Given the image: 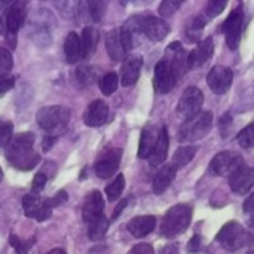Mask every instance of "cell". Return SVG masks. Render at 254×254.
I'll use <instances>...</instances> for the list:
<instances>
[{"label": "cell", "mask_w": 254, "mask_h": 254, "mask_svg": "<svg viewBox=\"0 0 254 254\" xmlns=\"http://www.w3.org/2000/svg\"><path fill=\"white\" fill-rule=\"evenodd\" d=\"M243 22H244V10L243 6L235 7L229 16L226 18V21L223 22V33L226 36V43L229 46V49L235 51L240 46L241 42V33H243Z\"/></svg>", "instance_id": "cell-8"}, {"label": "cell", "mask_w": 254, "mask_h": 254, "mask_svg": "<svg viewBox=\"0 0 254 254\" xmlns=\"http://www.w3.org/2000/svg\"><path fill=\"white\" fill-rule=\"evenodd\" d=\"M204 25H205V19H204L202 16H196V18L192 21V24L188 27V37H189V40H190V42L198 40L199 33L202 31Z\"/></svg>", "instance_id": "cell-36"}, {"label": "cell", "mask_w": 254, "mask_h": 254, "mask_svg": "<svg viewBox=\"0 0 254 254\" xmlns=\"http://www.w3.org/2000/svg\"><path fill=\"white\" fill-rule=\"evenodd\" d=\"M244 165V159L241 155L235 153V152H220L217 153L211 162H210V171L214 176H231L232 173H235L238 168H241Z\"/></svg>", "instance_id": "cell-7"}, {"label": "cell", "mask_w": 254, "mask_h": 254, "mask_svg": "<svg viewBox=\"0 0 254 254\" xmlns=\"http://www.w3.org/2000/svg\"><path fill=\"white\" fill-rule=\"evenodd\" d=\"M109 231V219L100 216L88 223V238L91 241H100Z\"/></svg>", "instance_id": "cell-27"}, {"label": "cell", "mask_w": 254, "mask_h": 254, "mask_svg": "<svg viewBox=\"0 0 254 254\" xmlns=\"http://www.w3.org/2000/svg\"><path fill=\"white\" fill-rule=\"evenodd\" d=\"M88 7H89V12H91V16L94 21H100L106 12V3L104 1H100V0H94V1H89L88 3Z\"/></svg>", "instance_id": "cell-39"}, {"label": "cell", "mask_w": 254, "mask_h": 254, "mask_svg": "<svg viewBox=\"0 0 254 254\" xmlns=\"http://www.w3.org/2000/svg\"><path fill=\"white\" fill-rule=\"evenodd\" d=\"M25 18V3L15 1L6 10V33L7 37H15L18 30L21 28Z\"/></svg>", "instance_id": "cell-16"}, {"label": "cell", "mask_w": 254, "mask_h": 254, "mask_svg": "<svg viewBox=\"0 0 254 254\" xmlns=\"http://www.w3.org/2000/svg\"><path fill=\"white\" fill-rule=\"evenodd\" d=\"M168 149H170V137H168V131L167 128H161V132H159V138L152 150V153L149 155V164L156 167V165H161L162 162H165L167 159V155H168Z\"/></svg>", "instance_id": "cell-22"}, {"label": "cell", "mask_w": 254, "mask_h": 254, "mask_svg": "<svg viewBox=\"0 0 254 254\" xmlns=\"http://www.w3.org/2000/svg\"><path fill=\"white\" fill-rule=\"evenodd\" d=\"M202 104H204L202 91L196 86H189L188 89H185L183 95L180 97V101L177 106V113L185 121H190L201 113Z\"/></svg>", "instance_id": "cell-6"}, {"label": "cell", "mask_w": 254, "mask_h": 254, "mask_svg": "<svg viewBox=\"0 0 254 254\" xmlns=\"http://www.w3.org/2000/svg\"><path fill=\"white\" fill-rule=\"evenodd\" d=\"M196 147L195 146H182L176 150L174 156H173V167L174 168H182L186 167L189 162H192V159L196 155Z\"/></svg>", "instance_id": "cell-28"}, {"label": "cell", "mask_w": 254, "mask_h": 254, "mask_svg": "<svg viewBox=\"0 0 254 254\" xmlns=\"http://www.w3.org/2000/svg\"><path fill=\"white\" fill-rule=\"evenodd\" d=\"M103 210H104V199L100 190H92L89 195H86L82 205V217L86 223L103 216Z\"/></svg>", "instance_id": "cell-17"}, {"label": "cell", "mask_w": 254, "mask_h": 254, "mask_svg": "<svg viewBox=\"0 0 254 254\" xmlns=\"http://www.w3.org/2000/svg\"><path fill=\"white\" fill-rule=\"evenodd\" d=\"M213 127V113L201 112L196 118L190 121H185L180 128L179 138L183 143H193L204 138Z\"/></svg>", "instance_id": "cell-5"}, {"label": "cell", "mask_w": 254, "mask_h": 254, "mask_svg": "<svg viewBox=\"0 0 254 254\" xmlns=\"http://www.w3.org/2000/svg\"><path fill=\"white\" fill-rule=\"evenodd\" d=\"M177 82V77L171 68V65L168 64L167 60H161L156 67H155V79H153V83H155V88L158 92H162V94H167L170 92L174 85Z\"/></svg>", "instance_id": "cell-14"}, {"label": "cell", "mask_w": 254, "mask_h": 254, "mask_svg": "<svg viewBox=\"0 0 254 254\" xmlns=\"http://www.w3.org/2000/svg\"><path fill=\"white\" fill-rule=\"evenodd\" d=\"M244 213H246L247 217H249L250 226H253L254 228V193H252V195L246 199V202H244Z\"/></svg>", "instance_id": "cell-40"}, {"label": "cell", "mask_w": 254, "mask_h": 254, "mask_svg": "<svg viewBox=\"0 0 254 254\" xmlns=\"http://www.w3.org/2000/svg\"><path fill=\"white\" fill-rule=\"evenodd\" d=\"M192 220V208L186 204H179L171 207L164 216L161 225V234L167 238H174L183 234Z\"/></svg>", "instance_id": "cell-2"}, {"label": "cell", "mask_w": 254, "mask_h": 254, "mask_svg": "<svg viewBox=\"0 0 254 254\" xmlns=\"http://www.w3.org/2000/svg\"><path fill=\"white\" fill-rule=\"evenodd\" d=\"M127 202H128V199H124L121 204H119V207H116L115 208V213H113V219H118L119 216H121V213H122V210L127 207Z\"/></svg>", "instance_id": "cell-46"}, {"label": "cell", "mask_w": 254, "mask_h": 254, "mask_svg": "<svg viewBox=\"0 0 254 254\" xmlns=\"http://www.w3.org/2000/svg\"><path fill=\"white\" fill-rule=\"evenodd\" d=\"M64 54L70 64L77 63L82 58V49H80V40L76 33H68L64 42Z\"/></svg>", "instance_id": "cell-26"}, {"label": "cell", "mask_w": 254, "mask_h": 254, "mask_svg": "<svg viewBox=\"0 0 254 254\" xmlns=\"http://www.w3.org/2000/svg\"><path fill=\"white\" fill-rule=\"evenodd\" d=\"M13 83H15V79L13 77H0V97L3 94H6L9 89L13 88Z\"/></svg>", "instance_id": "cell-44"}, {"label": "cell", "mask_w": 254, "mask_h": 254, "mask_svg": "<svg viewBox=\"0 0 254 254\" xmlns=\"http://www.w3.org/2000/svg\"><path fill=\"white\" fill-rule=\"evenodd\" d=\"M199 247H201V237L195 235V237L192 238V241L189 243L188 250H189L190 253H193V252H198V250H199Z\"/></svg>", "instance_id": "cell-45"}, {"label": "cell", "mask_w": 254, "mask_h": 254, "mask_svg": "<svg viewBox=\"0 0 254 254\" xmlns=\"http://www.w3.org/2000/svg\"><path fill=\"white\" fill-rule=\"evenodd\" d=\"M109 118V107L103 100H95L92 101L83 116V121L88 127H101L106 124Z\"/></svg>", "instance_id": "cell-18"}, {"label": "cell", "mask_w": 254, "mask_h": 254, "mask_svg": "<svg viewBox=\"0 0 254 254\" xmlns=\"http://www.w3.org/2000/svg\"><path fill=\"white\" fill-rule=\"evenodd\" d=\"M214 52V42L211 37H207L204 39L202 42H199V45L186 57V64H188V68H196V67H201L202 64H205L211 55Z\"/></svg>", "instance_id": "cell-15"}, {"label": "cell", "mask_w": 254, "mask_h": 254, "mask_svg": "<svg viewBox=\"0 0 254 254\" xmlns=\"http://www.w3.org/2000/svg\"><path fill=\"white\" fill-rule=\"evenodd\" d=\"M106 48L113 61H122L125 60L127 51L124 48L122 39H121V30H112L106 36Z\"/></svg>", "instance_id": "cell-24"}, {"label": "cell", "mask_w": 254, "mask_h": 254, "mask_svg": "<svg viewBox=\"0 0 254 254\" xmlns=\"http://www.w3.org/2000/svg\"><path fill=\"white\" fill-rule=\"evenodd\" d=\"M33 144L34 134L31 132H22L13 137L6 146V158L10 165L21 171L33 170L40 161V156L33 150Z\"/></svg>", "instance_id": "cell-1"}, {"label": "cell", "mask_w": 254, "mask_h": 254, "mask_svg": "<svg viewBox=\"0 0 254 254\" xmlns=\"http://www.w3.org/2000/svg\"><path fill=\"white\" fill-rule=\"evenodd\" d=\"M156 226V219L153 216H138L134 217L132 220H129L127 229L129 231V234L135 238H143L146 235H149L150 232H153Z\"/></svg>", "instance_id": "cell-21"}, {"label": "cell", "mask_w": 254, "mask_h": 254, "mask_svg": "<svg viewBox=\"0 0 254 254\" xmlns=\"http://www.w3.org/2000/svg\"><path fill=\"white\" fill-rule=\"evenodd\" d=\"M46 182H48V176L45 173H37L34 180H33V186H31L33 188V193H39L45 188Z\"/></svg>", "instance_id": "cell-41"}, {"label": "cell", "mask_w": 254, "mask_h": 254, "mask_svg": "<svg viewBox=\"0 0 254 254\" xmlns=\"http://www.w3.org/2000/svg\"><path fill=\"white\" fill-rule=\"evenodd\" d=\"M9 243H10V246L15 249L16 254H27L31 250V247H33V244H34V238L25 241V240L18 238L16 235H10Z\"/></svg>", "instance_id": "cell-33"}, {"label": "cell", "mask_w": 254, "mask_h": 254, "mask_svg": "<svg viewBox=\"0 0 254 254\" xmlns=\"http://www.w3.org/2000/svg\"><path fill=\"white\" fill-rule=\"evenodd\" d=\"M45 201H46V205H48L49 208L58 207V205H61L63 202L67 201V193H65L64 190H61V192H58L54 198H49V199H45Z\"/></svg>", "instance_id": "cell-42"}, {"label": "cell", "mask_w": 254, "mask_h": 254, "mask_svg": "<svg viewBox=\"0 0 254 254\" xmlns=\"http://www.w3.org/2000/svg\"><path fill=\"white\" fill-rule=\"evenodd\" d=\"M13 125L10 121L0 118V147H6L12 140Z\"/></svg>", "instance_id": "cell-32"}, {"label": "cell", "mask_w": 254, "mask_h": 254, "mask_svg": "<svg viewBox=\"0 0 254 254\" xmlns=\"http://www.w3.org/2000/svg\"><path fill=\"white\" fill-rule=\"evenodd\" d=\"M13 61H12V55L7 49L1 48L0 49V77H7L9 71L12 70Z\"/></svg>", "instance_id": "cell-34"}, {"label": "cell", "mask_w": 254, "mask_h": 254, "mask_svg": "<svg viewBox=\"0 0 254 254\" xmlns=\"http://www.w3.org/2000/svg\"><path fill=\"white\" fill-rule=\"evenodd\" d=\"M159 132H161V129L156 125L144 127V129L141 131L140 144H138V158L140 159L149 158V155L152 153V150H153V147L159 138Z\"/></svg>", "instance_id": "cell-19"}, {"label": "cell", "mask_w": 254, "mask_h": 254, "mask_svg": "<svg viewBox=\"0 0 254 254\" xmlns=\"http://www.w3.org/2000/svg\"><path fill=\"white\" fill-rule=\"evenodd\" d=\"M229 186L234 193L246 195L254 186V168L243 165L235 173L229 176Z\"/></svg>", "instance_id": "cell-13"}, {"label": "cell", "mask_w": 254, "mask_h": 254, "mask_svg": "<svg viewBox=\"0 0 254 254\" xmlns=\"http://www.w3.org/2000/svg\"><path fill=\"white\" fill-rule=\"evenodd\" d=\"M48 254H65V252L61 250V249H54V250H51Z\"/></svg>", "instance_id": "cell-47"}, {"label": "cell", "mask_w": 254, "mask_h": 254, "mask_svg": "<svg viewBox=\"0 0 254 254\" xmlns=\"http://www.w3.org/2000/svg\"><path fill=\"white\" fill-rule=\"evenodd\" d=\"M121 159H122V149L107 150L95 162V174L103 180L110 179L112 176L116 174V171L121 165Z\"/></svg>", "instance_id": "cell-9"}, {"label": "cell", "mask_w": 254, "mask_h": 254, "mask_svg": "<svg viewBox=\"0 0 254 254\" xmlns=\"http://www.w3.org/2000/svg\"><path fill=\"white\" fill-rule=\"evenodd\" d=\"M216 240L229 252H238L244 247H250L254 244L253 234L246 231L238 222L226 223L217 234Z\"/></svg>", "instance_id": "cell-3"}, {"label": "cell", "mask_w": 254, "mask_h": 254, "mask_svg": "<svg viewBox=\"0 0 254 254\" xmlns=\"http://www.w3.org/2000/svg\"><path fill=\"white\" fill-rule=\"evenodd\" d=\"M3 180V171H1V168H0V182Z\"/></svg>", "instance_id": "cell-48"}, {"label": "cell", "mask_w": 254, "mask_h": 254, "mask_svg": "<svg viewBox=\"0 0 254 254\" xmlns=\"http://www.w3.org/2000/svg\"><path fill=\"white\" fill-rule=\"evenodd\" d=\"M232 80H234V73L229 67H225V65L213 67L207 76V83H208L210 89L219 95L229 91Z\"/></svg>", "instance_id": "cell-10"}, {"label": "cell", "mask_w": 254, "mask_h": 254, "mask_svg": "<svg viewBox=\"0 0 254 254\" xmlns=\"http://www.w3.org/2000/svg\"><path fill=\"white\" fill-rule=\"evenodd\" d=\"M124 188H125V177H124L122 174H119V176L106 188L107 199H109V201H116V199L121 196Z\"/></svg>", "instance_id": "cell-30"}, {"label": "cell", "mask_w": 254, "mask_h": 254, "mask_svg": "<svg viewBox=\"0 0 254 254\" xmlns=\"http://www.w3.org/2000/svg\"><path fill=\"white\" fill-rule=\"evenodd\" d=\"M118 83H119L118 74L113 71H109L100 79V89L104 95H112L118 89Z\"/></svg>", "instance_id": "cell-29"}, {"label": "cell", "mask_w": 254, "mask_h": 254, "mask_svg": "<svg viewBox=\"0 0 254 254\" xmlns=\"http://www.w3.org/2000/svg\"><path fill=\"white\" fill-rule=\"evenodd\" d=\"M141 67H143V60L140 57H132V58H127L122 64V76H121V80H122V85L124 86H132L138 77H140V71H141Z\"/></svg>", "instance_id": "cell-20"}, {"label": "cell", "mask_w": 254, "mask_h": 254, "mask_svg": "<svg viewBox=\"0 0 254 254\" xmlns=\"http://www.w3.org/2000/svg\"><path fill=\"white\" fill-rule=\"evenodd\" d=\"M22 208L27 217L37 222H45L51 217L52 208L46 205V201L42 199L37 193H28L22 198Z\"/></svg>", "instance_id": "cell-11"}, {"label": "cell", "mask_w": 254, "mask_h": 254, "mask_svg": "<svg viewBox=\"0 0 254 254\" xmlns=\"http://www.w3.org/2000/svg\"><path fill=\"white\" fill-rule=\"evenodd\" d=\"M180 4H182V1H176V0H164L161 4H159V13H161V16H165V18H168V16H171L179 7H180Z\"/></svg>", "instance_id": "cell-38"}, {"label": "cell", "mask_w": 254, "mask_h": 254, "mask_svg": "<svg viewBox=\"0 0 254 254\" xmlns=\"http://www.w3.org/2000/svg\"><path fill=\"white\" fill-rule=\"evenodd\" d=\"M140 30L141 33L153 42H161L170 33L168 24L156 16H141L140 18Z\"/></svg>", "instance_id": "cell-12"}, {"label": "cell", "mask_w": 254, "mask_h": 254, "mask_svg": "<svg viewBox=\"0 0 254 254\" xmlns=\"http://www.w3.org/2000/svg\"><path fill=\"white\" fill-rule=\"evenodd\" d=\"M77 79L83 85H92L97 79V71L89 65H82L77 68Z\"/></svg>", "instance_id": "cell-35"}, {"label": "cell", "mask_w": 254, "mask_h": 254, "mask_svg": "<svg viewBox=\"0 0 254 254\" xmlns=\"http://www.w3.org/2000/svg\"><path fill=\"white\" fill-rule=\"evenodd\" d=\"M70 110L63 106H48L42 107L37 115V124L46 132H61L70 122Z\"/></svg>", "instance_id": "cell-4"}, {"label": "cell", "mask_w": 254, "mask_h": 254, "mask_svg": "<svg viewBox=\"0 0 254 254\" xmlns=\"http://www.w3.org/2000/svg\"><path fill=\"white\" fill-rule=\"evenodd\" d=\"M98 31L94 27H85L82 31V36L79 37L80 40V49H82V58H88L97 48L98 43Z\"/></svg>", "instance_id": "cell-25"}, {"label": "cell", "mask_w": 254, "mask_h": 254, "mask_svg": "<svg viewBox=\"0 0 254 254\" xmlns=\"http://www.w3.org/2000/svg\"><path fill=\"white\" fill-rule=\"evenodd\" d=\"M226 4H228L226 0H211V1H208L207 9H205L207 16H208V18H214V16L220 15V13L225 10Z\"/></svg>", "instance_id": "cell-37"}, {"label": "cell", "mask_w": 254, "mask_h": 254, "mask_svg": "<svg viewBox=\"0 0 254 254\" xmlns=\"http://www.w3.org/2000/svg\"><path fill=\"white\" fill-rule=\"evenodd\" d=\"M129 254H155V250L150 244L141 243V244H137L135 247H132Z\"/></svg>", "instance_id": "cell-43"}, {"label": "cell", "mask_w": 254, "mask_h": 254, "mask_svg": "<svg viewBox=\"0 0 254 254\" xmlns=\"http://www.w3.org/2000/svg\"><path fill=\"white\" fill-rule=\"evenodd\" d=\"M174 177H176V168L173 167V164L164 165V167L156 173V176L153 177L152 190H153L156 195L164 193V192L170 188V185L173 183Z\"/></svg>", "instance_id": "cell-23"}, {"label": "cell", "mask_w": 254, "mask_h": 254, "mask_svg": "<svg viewBox=\"0 0 254 254\" xmlns=\"http://www.w3.org/2000/svg\"><path fill=\"white\" fill-rule=\"evenodd\" d=\"M237 140H238L240 146H241V147H244V149H250V147H253L254 146V122L253 124H250L249 127H246L243 131H240V132H238Z\"/></svg>", "instance_id": "cell-31"}, {"label": "cell", "mask_w": 254, "mask_h": 254, "mask_svg": "<svg viewBox=\"0 0 254 254\" xmlns=\"http://www.w3.org/2000/svg\"><path fill=\"white\" fill-rule=\"evenodd\" d=\"M247 254H254V252H249V253Z\"/></svg>", "instance_id": "cell-49"}]
</instances>
